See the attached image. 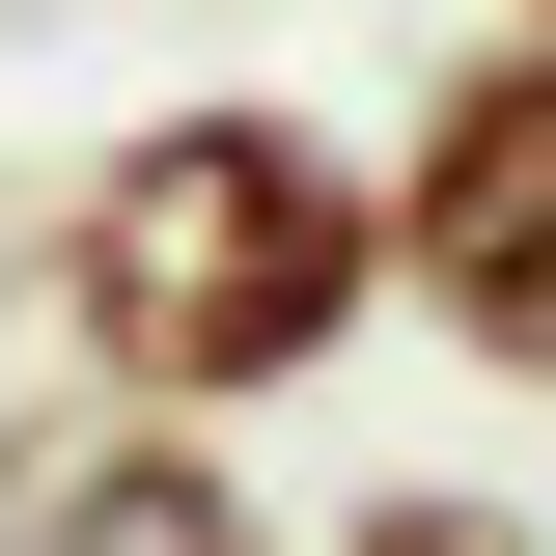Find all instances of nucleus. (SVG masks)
<instances>
[{"label":"nucleus","mask_w":556,"mask_h":556,"mask_svg":"<svg viewBox=\"0 0 556 556\" xmlns=\"http://www.w3.org/2000/svg\"><path fill=\"white\" fill-rule=\"evenodd\" d=\"M223 445H251V417H139V390L0 417V556H306Z\"/></svg>","instance_id":"obj_3"},{"label":"nucleus","mask_w":556,"mask_h":556,"mask_svg":"<svg viewBox=\"0 0 556 556\" xmlns=\"http://www.w3.org/2000/svg\"><path fill=\"white\" fill-rule=\"evenodd\" d=\"M28 278H56L84 390L278 417V390H334V362L390 334V167H362L334 112H278V84H195V112L84 139V195H56Z\"/></svg>","instance_id":"obj_1"},{"label":"nucleus","mask_w":556,"mask_h":556,"mask_svg":"<svg viewBox=\"0 0 556 556\" xmlns=\"http://www.w3.org/2000/svg\"><path fill=\"white\" fill-rule=\"evenodd\" d=\"M390 306L501 390H556V0H501L390 139Z\"/></svg>","instance_id":"obj_2"},{"label":"nucleus","mask_w":556,"mask_h":556,"mask_svg":"<svg viewBox=\"0 0 556 556\" xmlns=\"http://www.w3.org/2000/svg\"><path fill=\"white\" fill-rule=\"evenodd\" d=\"M334 556H556V529H529V501H473V473H362Z\"/></svg>","instance_id":"obj_4"}]
</instances>
